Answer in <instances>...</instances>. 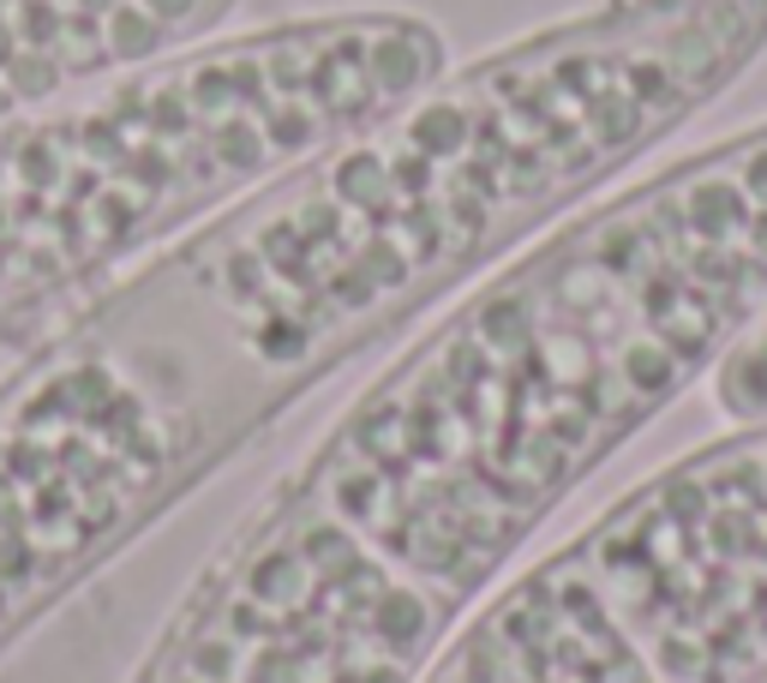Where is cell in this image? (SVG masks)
<instances>
[{
  "instance_id": "obj_4",
  "label": "cell",
  "mask_w": 767,
  "mask_h": 683,
  "mask_svg": "<svg viewBox=\"0 0 767 683\" xmlns=\"http://www.w3.org/2000/svg\"><path fill=\"white\" fill-rule=\"evenodd\" d=\"M767 420L647 473L444 642L420 683H761Z\"/></svg>"
},
{
  "instance_id": "obj_7",
  "label": "cell",
  "mask_w": 767,
  "mask_h": 683,
  "mask_svg": "<svg viewBox=\"0 0 767 683\" xmlns=\"http://www.w3.org/2000/svg\"><path fill=\"white\" fill-rule=\"evenodd\" d=\"M761 683H767V677H761Z\"/></svg>"
},
{
  "instance_id": "obj_3",
  "label": "cell",
  "mask_w": 767,
  "mask_h": 683,
  "mask_svg": "<svg viewBox=\"0 0 767 683\" xmlns=\"http://www.w3.org/2000/svg\"><path fill=\"white\" fill-rule=\"evenodd\" d=\"M450 67L420 12L223 31L0 121V336L378 121Z\"/></svg>"
},
{
  "instance_id": "obj_5",
  "label": "cell",
  "mask_w": 767,
  "mask_h": 683,
  "mask_svg": "<svg viewBox=\"0 0 767 683\" xmlns=\"http://www.w3.org/2000/svg\"><path fill=\"white\" fill-rule=\"evenodd\" d=\"M241 12L246 0H0V121L223 37Z\"/></svg>"
},
{
  "instance_id": "obj_6",
  "label": "cell",
  "mask_w": 767,
  "mask_h": 683,
  "mask_svg": "<svg viewBox=\"0 0 767 683\" xmlns=\"http://www.w3.org/2000/svg\"><path fill=\"white\" fill-rule=\"evenodd\" d=\"M714 402L726 408L737 426H744V420H767V318L737 342L726 360H719Z\"/></svg>"
},
{
  "instance_id": "obj_1",
  "label": "cell",
  "mask_w": 767,
  "mask_h": 683,
  "mask_svg": "<svg viewBox=\"0 0 767 683\" xmlns=\"http://www.w3.org/2000/svg\"><path fill=\"white\" fill-rule=\"evenodd\" d=\"M767 49V0H606L444 67L144 252L0 378V648L330 373L582 211Z\"/></svg>"
},
{
  "instance_id": "obj_2",
  "label": "cell",
  "mask_w": 767,
  "mask_h": 683,
  "mask_svg": "<svg viewBox=\"0 0 767 683\" xmlns=\"http://www.w3.org/2000/svg\"><path fill=\"white\" fill-rule=\"evenodd\" d=\"M767 318V121L582 204L330 420L151 683H420L534 533Z\"/></svg>"
}]
</instances>
